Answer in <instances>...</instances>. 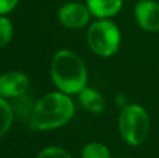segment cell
Masks as SVG:
<instances>
[{"instance_id":"1","label":"cell","mask_w":159,"mask_h":158,"mask_svg":"<svg viewBox=\"0 0 159 158\" xmlns=\"http://www.w3.org/2000/svg\"><path fill=\"white\" fill-rule=\"evenodd\" d=\"M74 116V102L69 94L61 91L43 95L34 105L30 118L31 128L35 130H53L69 123Z\"/></svg>"},{"instance_id":"2","label":"cell","mask_w":159,"mask_h":158,"mask_svg":"<svg viewBox=\"0 0 159 158\" xmlns=\"http://www.w3.org/2000/svg\"><path fill=\"white\" fill-rule=\"evenodd\" d=\"M50 77L59 91L66 94H80L87 87L88 73L84 62L74 52L61 49L53 56Z\"/></svg>"},{"instance_id":"3","label":"cell","mask_w":159,"mask_h":158,"mask_svg":"<svg viewBox=\"0 0 159 158\" xmlns=\"http://www.w3.org/2000/svg\"><path fill=\"white\" fill-rule=\"evenodd\" d=\"M119 130L127 144L137 147L147 140L149 133V116L137 104H127L119 115Z\"/></svg>"},{"instance_id":"4","label":"cell","mask_w":159,"mask_h":158,"mask_svg":"<svg viewBox=\"0 0 159 158\" xmlns=\"http://www.w3.org/2000/svg\"><path fill=\"white\" fill-rule=\"evenodd\" d=\"M120 30L109 18H101L89 25L87 31V42L91 50L102 58L115 55L120 46Z\"/></svg>"},{"instance_id":"5","label":"cell","mask_w":159,"mask_h":158,"mask_svg":"<svg viewBox=\"0 0 159 158\" xmlns=\"http://www.w3.org/2000/svg\"><path fill=\"white\" fill-rule=\"evenodd\" d=\"M59 21L61 25L71 30H78L88 24L91 17V11L87 4L78 2H70L59 8Z\"/></svg>"},{"instance_id":"6","label":"cell","mask_w":159,"mask_h":158,"mask_svg":"<svg viewBox=\"0 0 159 158\" xmlns=\"http://www.w3.org/2000/svg\"><path fill=\"white\" fill-rule=\"evenodd\" d=\"M30 88V80L21 72L11 70L0 76V97L3 98H16L27 94Z\"/></svg>"},{"instance_id":"7","label":"cell","mask_w":159,"mask_h":158,"mask_svg":"<svg viewBox=\"0 0 159 158\" xmlns=\"http://www.w3.org/2000/svg\"><path fill=\"white\" fill-rule=\"evenodd\" d=\"M134 14L143 30L149 32L159 31V3L154 0H138L134 7Z\"/></svg>"},{"instance_id":"8","label":"cell","mask_w":159,"mask_h":158,"mask_svg":"<svg viewBox=\"0 0 159 158\" xmlns=\"http://www.w3.org/2000/svg\"><path fill=\"white\" fill-rule=\"evenodd\" d=\"M91 14L98 18H110L123 7V0H87Z\"/></svg>"},{"instance_id":"9","label":"cell","mask_w":159,"mask_h":158,"mask_svg":"<svg viewBox=\"0 0 159 158\" xmlns=\"http://www.w3.org/2000/svg\"><path fill=\"white\" fill-rule=\"evenodd\" d=\"M78 101L84 109L91 114H102L105 111V100L96 90L85 87L78 94Z\"/></svg>"},{"instance_id":"10","label":"cell","mask_w":159,"mask_h":158,"mask_svg":"<svg viewBox=\"0 0 159 158\" xmlns=\"http://www.w3.org/2000/svg\"><path fill=\"white\" fill-rule=\"evenodd\" d=\"M14 109L13 105L6 101V98L0 97V137H3L13 125Z\"/></svg>"},{"instance_id":"11","label":"cell","mask_w":159,"mask_h":158,"mask_svg":"<svg viewBox=\"0 0 159 158\" xmlns=\"http://www.w3.org/2000/svg\"><path fill=\"white\" fill-rule=\"evenodd\" d=\"M81 158H110V151L102 143H88L81 150Z\"/></svg>"},{"instance_id":"12","label":"cell","mask_w":159,"mask_h":158,"mask_svg":"<svg viewBox=\"0 0 159 158\" xmlns=\"http://www.w3.org/2000/svg\"><path fill=\"white\" fill-rule=\"evenodd\" d=\"M13 32L14 30L10 18H7L6 16H0V48H4L10 44Z\"/></svg>"},{"instance_id":"13","label":"cell","mask_w":159,"mask_h":158,"mask_svg":"<svg viewBox=\"0 0 159 158\" xmlns=\"http://www.w3.org/2000/svg\"><path fill=\"white\" fill-rule=\"evenodd\" d=\"M28 98L24 95L21 97L16 98V104L13 105V109H14V114H21V116H28L31 118V114H32V109H34V105H30L28 102H25Z\"/></svg>"},{"instance_id":"14","label":"cell","mask_w":159,"mask_h":158,"mask_svg":"<svg viewBox=\"0 0 159 158\" xmlns=\"http://www.w3.org/2000/svg\"><path fill=\"white\" fill-rule=\"evenodd\" d=\"M36 158H71V156L60 147H46L39 151Z\"/></svg>"},{"instance_id":"15","label":"cell","mask_w":159,"mask_h":158,"mask_svg":"<svg viewBox=\"0 0 159 158\" xmlns=\"http://www.w3.org/2000/svg\"><path fill=\"white\" fill-rule=\"evenodd\" d=\"M18 2L20 0H0V16H4L11 10H14Z\"/></svg>"},{"instance_id":"16","label":"cell","mask_w":159,"mask_h":158,"mask_svg":"<svg viewBox=\"0 0 159 158\" xmlns=\"http://www.w3.org/2000/svg\"><path fill=\"white\" fill-rule=\"evenodd\" d=\"M127 100H126V97L124 95H117L116 97V105L117 106H121V108H124V106L127 105Z\"/></svg>"}]
</instances>
